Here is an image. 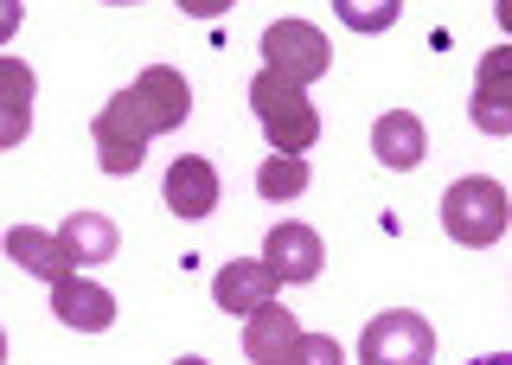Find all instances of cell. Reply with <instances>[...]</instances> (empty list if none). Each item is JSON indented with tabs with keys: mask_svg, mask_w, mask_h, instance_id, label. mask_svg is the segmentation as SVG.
<instances>
[{
	"mask_svg": "<svg viewBox=\"0 0 512 365\" xmlns=\"http://www.w3.org/2000/svg\"><path fill=\"white\" fill-rule=\"evenodd\" d=\"M468 116L480 135H512V45H493L474 71V97Z\"/></svg>",
	"mask_w": 512,
	"mask_h": 365,
	"instance_id": "6",
	"label": "cell"
},
{
	"mask_svg": "<svg viewBox=\"0 0 512 365\" xmlns=\"http://www.w3.org/2000/svg\"><path fill=\"white\" fill-rule=\"evenodd\" d=\"M276 269H269L263 257H237V263H224L218 276H212V301L224 314H256L263 301H276Z\"/></svg>",
	"mask_w": 512,
	"mask_h": 365,
	"instance_id": "9",
	"label": "cell"
},
{
	"mask_svg": "<svg viewBox=\"0 0 512 365\" xmlns=\"http://www.w3.org/2000/svg\"><path fill=\"white\" fill-rule=\"evenodd\" d=\"M109 7H135V0H109Z\"/></svg>",
	"mask_w": 512,
	"mask_h": 365,
	"instance_id": "26",
	"label": "cell"
},
{
	"mask_svg": "<svg viewBox=\"0 0 512 365\" xmlns=\"http://www.w3.org/2000/svg\"><path fill=\"white\" fill-rule=\"evenodd\" d=\"M20 20H26V7H20V0H0V45L20 33Z\"/></svg>",
	"mask_w": 512,
	"mask_h": 365,
	"instance_id": "21",
	"label": "cell"
},
{
	"mask_svg": "<svg viewBox=\"0 0 512 365\" xmlns=\"http://www.w3.org/2000/svg\"><path fill=\"white\" fill-rule=\"evenodd\" d=\"M7 257L20 263L26 276H39L45 289H58V282L77 276V263H71V250H64V237H58V231H39V225H13V231H7Z\"/></svg>",
	"mask_w": 512,
	"mask_h": 365,
	"instance_id": "8",
	"label": "cell"
},
{
	"mask_svg": "<svg viewBox=\"0 0 512 365\" xmlns=\"http://www.w3.org/2000/svg\"><path fill=\"white\" fill-rule=\"evenodd\" d=\"M500 26H506V33H512V0H500Z\"/></svg>",
	"mask_w": 512,
	"mask_h": 365,
	"instance_id": "23",
	"label": "cell"
},
{
	"mask_svg": "<svg viewBox=\"0 0 512 365\" xmlns=\"http://www.w3.org/2000/svg\"><path fill=\"white\" fill-rule=\"evenodd\" d=\"M288 365H346V353H340V340H327V333H301V346H295Z\"/></svg>",
	"mask_w": 512,
	"mask_h": 365,
	"instance_id": "19",
	"label": "cell"
},
{
	"mask_svg": "<svg viewBox=\"0 0 512 365\" xmlns=\"http://www.w3.org/2000/svg\"><path fill=\"white\" fill-rule=\"evenodd\" d=\"M263 263L276 269V282H314L320 263H327V244L308 225H276L263 237Z\"/></svg>",
	"mask_w": 512,
	"mask_h": 365,
	"instance_id": "11",
	"label": "cell"
},
{
	"mask_svg": "<svg viewBox=\"0 0 512 365\" xmlns=\"http://www.w3.org/2000/svg\"><path fill=\"white\" fill-rule=\"evenodd\" d=\"M52 314H58L64 327H77V333H103L109 321H116V295L96 289L90 276H71V282H58V289H52Z\"/></svg>",
	"mask_w": 512,
	"mask_h": 365,
	"instance_id": "14",
	"label": "cell"
},
{
	"mask_svg": "<svg viewBox=\"0 0 512 365\" xmlns=\"http://www.w3.org/2000/svg\"><path fill=\"white\" fill-rule=\"evenodd\" d=\"M0 365H7V333H0Z\"/></svg>",
	"mask_w": 512,
	"mask_h": 365,
	"instance_id": "25",
	"label": "cell"
},
{
	"mask_svg": "<svg viewBox=\"0 0 512 365\" xmlns=\"http://www.w3.org/2000/svg\"><path fill=\"white\" fill-rule=\"evenodd\" d=\"M32 129V71L20 58H0V148H20Z\"/></svg>",
	"mask_w": 512,
	"mask_h": 365,
	"instance_id": "15",
	"label": "cell"
},
{
	"mask_svg": "<svg viewBox=\"0 0 512 365\" xmlns=\"http://www.w3.org/2000/svg\"><path fill=\"white\" fill-rule=\"evenodd\" d=\"M180 13H192V20H224V13L237 7V0H173Z\"/></svg>",
	"mask_w": 512,
	"mask_h": 365,
	"instance_id": "20",
	"label": "cell"
},
{
	"mask_svg": "<svg viewBox=\"0 0 512 365\" xmlns=\"http://www.w3.org/2000/svg\"><path fill=\"white\" fill-rule=\"evenodd\" d=\"M173 365H212V359H199V353H192V359H173Z\"/></svg>",
	"mask_w": 512,
	"mask_h": 365,
	"instance_id": "24",
	"label": "cell"
},
{
	"mask_svg": "<svg viewBox=\"0 0 512 365\" xmlns=\"http://www.w3.org/2000/svg\"><path fill=\"white\" fill-rule=\"evenodd\" d=\"M58 237H64V250H71L77 269H96V263L116 257V225H109L103 212H71L58 225Z\"/></svg>",
	"mask_w": 512,
	"mask_h": 365,
	"instance_id": "16",
	"label": "cell"
},
{
	"mask_svg": "<svg viewBox=\"0 0 512 365\" xmlns=\"http://www.w3.org/2000/svg\"><path fill=\"white\" fill-rule=\"evenodd\" d=\"M256 193H263V199H295V193H308V154H269L263 173H256Z\"/></svg>",
	"mask_w": 512,
	"mask_h": 365,
	"instance_id": "17",
	"label": "cell"
},
{
	"mask_svg": "<svg viewBox=\"0 0 512 365\" xmlns=\"http://www.w3.org/2000/svg\"><path fill=\"white\" fill-rule=\"evenodd\" d=\"M506 225H512V199H506L500 180H487V173L455 180L442 193V231L455 237V244L487 250V244H500V237H506Z\"/></svg>",
	"mask_w": 512,
	"mask_h": 365,
	"instance_id": "1",
	"label": "cell"
},
{
	"mask_svg": "<svg viewBox=\"0 0 512 365\" xmlns=\"http://www.w3.org/2000/svg\"><path fill=\"white\" fill-rule=\"evenodd\" d=\"M333 13H340L352 33H391L404 0H333Z\"/></svg>",
	"mask_w": 512,
	"mask_h": 365,
	"instance_id": "18",
	"label": "cell"
},
{
	"mask_svg": "<svg viewBox=\"0 0 512 365\" xmlns=\"http://www.w3.org/2000/svg\"><path fill=\"white\" fill-rule=\"evenodd\" d=\"M250 103H256V122H263V135H269V148H276V154H308L314 148L320 116H314V103H308V90H301V84L263 71L250 84Z\"/></svg>",
	"mask_w": 512,
	"mask_h": 365,
	"instance_id": "2",
	"label": "cell"
},
{
	"mask_svg": "<svg viewBox=\"0 0 512 365\" xmlns=\"http://www.w3.org/2000/svg\"><path fill=\"white\" fill-rule=\"evenodd\" d=\"M167 212L173 218H212L218 212V167L205 154H180L167 167Z\"/></svg>",
	"mask_w": 512,
	"mask_h": 365,
	"instance_id": "12",
	"label": "cell"
},
{
	"mask_svg": "<svg viewBox=\"0 0 512 365\" xmlns=\"http://www.w3.org/2000/svg\"><path fill=\"white\" fill-rule=\"evenodd\" d=\"M468 365H512V353H487V359H468Z\"/></svg>",
	"mask_w": 512,
	"mask_h": 365,
	"instance_id": "22",
	"label": "cell"
},
{
	"mask_svg": "<svg viewBox=\"0 0 512 365\" xmlns=\"http://www.w3.org/2000/svg\"><path fill=\"white\" fill-rule=\"evenodd\" d=\"M301 346V321L282 308V301H263L256 314H244V353L250 365H288Z\"/></svg>",
	"mask_w": 512,
	"mask_h": 365,
	"instance_id": "10",
	"label": "cell"
},
{
	"mask_svg": "<svg viewBox=\"0 0 512 365\" xmlns=\"http://www.w3.org/2000/svg\"><path fill=\"white\" fill-rule=\"evenodd\" d=\"M90 135H96V161H103V173H135L141 154H148V141H154V122L141 116V103L128 97V90H116V97L96 109Z\"/></svg>",
	"mask_w": 512,
	"mask_h": 365,
	"instance_id": "3",
	"label": "cell"
},
{
	"mask_svg": "<svg viewBox=\"0 0 512 365\" xmlns=\"http://www.w3.org/2000/svg\"><path fill=\"white\" fill-rule=\"evenodd\" d=\"M429 359H436V327L410 308L378 314L359 333V365H429Z\"/></svg>",
	"mask_w": 512,
	"mask_h": 365,
	"instance_id": "4",
	"label": "cell"
},
{
	"mask_svg": "<svg viewBox=\"0 0 512 365\" xmlns=\"http://www.w3.org/2000/svg\"><path fill=\"white\" fill-rule=\"evenodd\" d=\"M128 97L141 103V116L154 122V135H173L192 116V90H186V77L173 65H148L135 84H128Z\"/></svg>",
	"mask_w": 512,
	"mask_h": 365,
	"instance_id": "7",
	"label": "cell"
},
{
	"mask_svg": "<svg viewBox=\"0 0 512 365\" xmlns=\"http://www.w3.org/2000/svg\"><path fill=\"white\" fill-rule=\"evenodd\" d=\"M327 65H333V45L314 20H276L263 33V71L288 77V84H314Z\"/></svg>",
	"mask_w": 512,
	"mask_h": 365,
	"instance_id": "5",
	"label": "cell"
},
{
	"mask_svg": "<svg viewBox=\"0 0 512 365\" xmlns=\"http://www.w3.org/2000/svg\"><path fill=\"white\" fill-rule=\"evenodd\" d=\"M372 154L391 173H410L416 161L429 154V135H423V122L410 116V109H384V116L372 122Z\"/></svg>",
	"mask_w": 512,
	"mask_h": 365,
	"instance_id": "13",
	"label": "cell"
}]
</instances>
